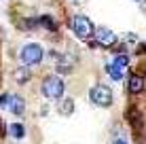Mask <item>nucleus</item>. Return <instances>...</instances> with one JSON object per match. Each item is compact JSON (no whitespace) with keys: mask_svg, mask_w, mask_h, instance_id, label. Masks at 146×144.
Instances as JSON below:
<instances>
[{"mask_svg":"<svg viewBox=\"0 0 146 144\" xmlns=\"http://www.w3.org/2000/svg\"><path fill=\"white\" fill-rule=\"evenodd\" d=\"M64 89H66L64 81L59 76H55V74H51V76H47L42 81V96L49 102H59L64 96Z\"/></svg>","mask_w":146,"mask_h":144,"instance_id":"obj_1","label":"nucleus"},{"mask_svg":"<svg viewBox=\"0 0 146 144\" xmlns=\"http://www.w3.org/2000/svg\"><path fill=\"white\" fill-rule=\"evenodd\" d=\"M70 26H72L74 36L80 38V40H91V38H93L95 26H93V21L89 17H85V15H74Z\"/></svg>","mask_w":146,"mask_h":144,"instance_id":"obj_2","label":"nucleus"},{"mask_svg":"<svg viewBox=\"0 0 146 144\" xmlns=\"http://www.w3.org/2000/svg\"><path fill=\"white\" fill-rule=\"evenodd\" d=\"M89 100H91L95 106H100V108H108V106H112V102H114V93H112V89H110L108 85L100 83V85L91 87Z\"/></svg>","mask_w":146,"mask_h":144,"instance_id":"obj_3","label":"nucleus"},{"mask_svg":"<svg viewBox=\"0 0 146 144\" xmlns=\"http://www.w3.org/2000/svg\"><path fill=\"white\" fill-rule=\"evenodd\" d=\"M42 47H40L38 42H28L21 47V51H19V59H21V66H36V64L42 62Z\"/></svg>","mask_w":146,"mask_h":144,"instance_id":"obj_4","label":"nucleus"},{"mask_svg":"<svg viewBox=\"0 0 146 144\" xmlns=\"http://www.w3.org/2000/svg\"><path fill=\"white\" fill-rule=\"evenodd\" d=\"M93 38H95V44L98 47H104V49H112L117 44V34L108 28H95L93 32Z\"/></svg>","mask_w":146,"mask_h":144,"instance_id":"obj_5","label":"nucleus"},{"mask_svg":"<svg viewBox=\"0 0 146 144\" xmlns=\"http://www.w3.org/2000/svg\"><path fill=\"white\" fill-rule=\"evenodd\" d=\"M127 89L131 96H138V93L144 91V76H140V74H131L127 81Z\"/></svg>","mask_w":146,"mask_h":144,"instance_id":"obj_6","label":"nucleus"},{"mask_svg":"<svg viewBox=\"0 0 146 144\" xmlns=\"http://www.w3.org/2000/svg\"><path fill=\"white\" fill-rule=\"evenodd\" d=\"M9 108H11L13 115L21 117L23 112H26V102H23V98H19V96H11V104H9Z\"/></svg>","mask_w":146,"mask_h":144,"instance_id":"obj_7","label":"nucleus"},{"mask_svg":"<svg viewBox=\"0 0 146 144\" xmlns=\"http://www.w3.org/2000/svg\"><path fill=\"white\" fill-rule=\"evenodd\" d=\"M57 110H59V115H64V117L72 115V110H74V100H72V98H62L59 104H57Z\"/></svg>","mask_w":146,"mask_h":144,"instance_id":"obj_8","label":"nucleus"},{"mask_svg":"<svg viewBox=\"0 0 146 144\" xmlns=\"http://www.w3.org/2000/svg\"><path fill=\"white\" fill-rule=\"evenodd\" d=\"M125 70H127V68H121V66H117V64H106V72L114 78V81H121Z\"/></svg>","mask_w":146,"mask_h":144,"instance_id":"obj_9","label":"nucleus"},{"mask_svg":"<svg viewBox=\"0 0 146 144\" xmlns=\"http://www.w3.org/2000/svg\"><path fill=\"white\" fill-rule=\"evenodd\" d=\"M70 62H72V57H70V55L59 57V59H57V70H59V72H70V70H72Z\"/></svg>","mask_w":146,"mask_h":144,"instance_id":"obj_10","label":"nucleus"},{"mask_svg":"<svg viewBox=\"0 0 146 144\" xmlns=\"http://www.w3.org/2000/svg\"><path fill=\"white\" fill-rule=\"evenodd\" d=\"M9 131H11L13 138H23V136H26V127H23L21 123H13V125H9Z\"/></svg>","mask_w":146,"mask_h":144,"instance_id":"obj_11","label":"nucleus"},{"mask_svg":"<svg viewBox=\"0 0 146 144\" xmlns=\"http://www.w3.org/2000/svg\"><path fill=\"white\" fill-rule=\"evenodd\" d=\"M13 76H15V81H17V83H28L30 72H28V68L23 66V68H17V70L13 72Z\"/></svg>","mask_w":146,"mask_h":144,"instance_id":"obj_12","label":"nucleus"},{"mask_svg":"<svg viewBox=\"0 0 146 144\" xmlns=\"http://www.w3.org/2000/svg\"><path fill=\"white\" fill-rule=\"evenodd\" d=\"M11 96H13V93H2V96H0V108H9V104H11Z\"/></svg>","mask_w":146,"mask_h":144,"instance_id":"obj_13","label":"nucleus"},{"mask_svg":"<svg viewBox=\"0 0 146 144\" xmlns=\"http://www.w3.org/2000/svg\"><path fill=\"white\" fill-rule=\"evenodd\" d=\"M112 144H127V142H125V140H114Z\"/></svg>","mask_w":146,"mask_h":144,"instance_id":"obj_14","label":"nucleus"},{"mask_svg":"<svg viewBox=\"0 0 146 144\" xmlns=\"http://www.w3.org/2000/svg\"><path fill=\"white\" fill-rule=\"evenodd\" d=\"M70 2H74V4H76V2H85V0H70Z\"/></svg>","mask_w":146,"mask_h":144,"instance_id":"obj_15","label":"nucleus"},{"mask_svg":"<svg viewBox=\"0 0 146 144\" xmlns=\"http://www.w3.org/2000/svg\"><path fill=\"white\" fill-rule=\"evenodd\" d=\"M135 2H146V0H135Z\"/></svg>","mask_w":146,"mask_h":144,"instance_id":"obj_16","label":"nucleus"}]
</instances>
